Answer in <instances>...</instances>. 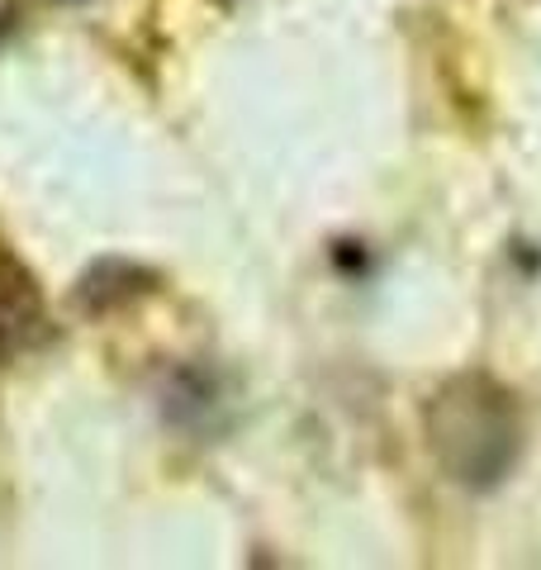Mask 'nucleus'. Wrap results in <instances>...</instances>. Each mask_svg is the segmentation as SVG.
Here are the masks:
<instances>
[{
	"instance_id": "nucleus-1",
	"label": "nucleus",
	"mask_w": 541,
	"mask_h": 570,
	"mask_svg": "<svg viewBox=\"0 0 541 570\" xmlns=\"http://www.w3.org/2000/svg\"><path fill=\"white\" fill-rule=\"evenodd\" d=\"M423 433L437 471L461 490H494L522 456V409L494 376L465 371L432 390Z\"/></svg>"
},
{
	"instance_id": "nucleus-2",
	"label": "nucleus",
	"mask_w": 541,
	"mask_h": 570,
	"mask_svg": "<svg viewBox=\"0 0 541 570\" xmlns=\"http://www.w3.org/2000/svg\"><path fill=\"white\" fill-rule=\"evenodd\" d=\"M48 333V305L33 272L10 253H0V366L20 362Z\"/></svg>"
},
{
	"instance_id": "nucleus-3",
	"label": "nucleus",
	"mask_w": 541,
	"mask_h": 570,
	"mask_svg": "<svg viewBox=\"0 0 541 570\" xmlns=\"http://www.w3.org/2000/svg\"><path fill=\"white\" fill-rule=\"evenodd\" d=\"M142 291H148V272H142V266H134V262L110 257V262L90 266V272L81 276L77 299H81L90 314H110V309H119V305H129V299H138Z\"/></svg>"
}]
</instances>
